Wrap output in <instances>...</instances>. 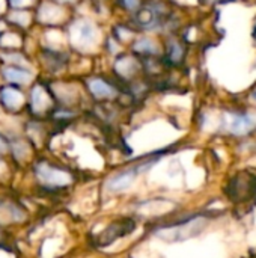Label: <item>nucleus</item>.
<instances>
[{"instance_id": "obj_1", "label": "nucleus", "mask_w": 256, "mask_h": 258, "mask_svg": "<svg viewBox=\"0 0 256 258\" xmlns=\"http://www.w3.org/2000/svg\"><path fill=\"white\" fill-rule=\"evenodd\" d=\"M170 11L166 3L160 0H149L134 12V24L143 30H155L163 27L169 20Z\"/></svg>"}, {"instance_id": "obj_2", "label": "nucleus", "mask_w": 256, "mask_h": 258, "mask_svg": "<svg viewBox=\"0 0 256 258\" xmlns=\"http://www.w3.org/2000/svg\"><path fill=\"white\" fill-rule=\"evenodd\" d=\"M69 41L77 50H89L98 42V29L95 23L86 18H77L69 24Z\"/></svg>"}, {"instance_id": "obj_3", "label": "nucleus", "mask_w": 256, "mask_h": 258, "mask_svg": "<svg viewBox=\"0 0 256 258\" xmlns=\"http://www.w3.org/2000/svg\"><path fill=\"white\" fill-rule=\"evenodd\" d=\"M35 177L39 184L51 189H59L71 184L72 177L68 171L50 163V162H38L35 165Z\"/></svg>"}, {"instance_id": "obj_4", "label": "nucleus", "mask_w": 256, "mask_h": 258, "mask_svg": "<svg viewBox=\"0 0 256 258\" xmlns=\"http://www.w3.org/2000/svg\"><path fill=\"white\" fill-rule=\"evenodd\" d=\"M222 128L234 136H246L256 128V118L244 112H228L222 121Z\"/></svg>"}, {"instance_id": "obj_5", "label": "nucleus", "mask_w": 256, "mask_h": 258, "mask_svg": "<svg viewBox=\"0 0 256 258\" xmlns=\"http://www.w3.org/2000/svg\"><path fill=\"white\" fill-rule=\"evenodd\" d=\"M205 225H207V222L202 218H195V219H190V221L175 225V227L161 228L157 234H158V237H161L164 240L175 242V240H183V239L195 236L196 233L202 231V227H205Z\"/></svg>"}, {"instance_id": "obj_6", "label": "nucleus", "mask_w": 256, "mask_h": 258, "mask_svg": "<svg viewBox=\"0 0 256 258\" xmlns=\"http://www.w3.org/2000/svg\"><path fill=\"white\" fill-rule=\"evenodd\" d=\"M154 165V160H149L146 163H139L136 166H131V168H127L118 174H115L112 178H109L107 181V189L110 192H122V190H127L131 187V184L134 183V180L139 177L140 172L146 171L149 166Z\"/></svg>"}, {"instance_id": "obj_7", "label": "nucleus", "mask_w": 256, "mask_h": 258, "mask_svg": "<svg viewBox=\"0 0 256 258\" xmlns=\"http://www.w3.org/2000/svg\"><path fill=\"white\" fill-rule=\"evenodd\" d=\"M86 88L98 101H110L119 95V88L104 77H89L86 80Z\"/></svg>"}, {"instance_id": "obj_8", "label": "nucleus", "mask_w": 256, "mask_h": 258, "mask_svg": "<svg viewBox=\"0 0 256 258\" xmlns=\"http://www.w3.org/2000/svg\"><path fill=\"white\" fill-rule=\"evenodd\" d=\"M53 100H54V97H53L50 88H45L44 85H36L30 92L29 104H30V109L33 113L41 115L44 112L51 110Z\"/></svg>"}, {"instance_id": "obj_9", "label": "nucleus", "mask_w": 256, "mask_h": 258, "mask_svg": "<svg viewBox=\"0 0 256 258\" xmlns=\"http://www.w3.org/2000/svg\"><path fill=\"white\" fill-rule=\"evenodd\" d=\"M0 74L8 82V85H14L18 88L30 85V82L33 80L32 71L21 65H3L0 68Z\"/></svg>"}, {"instance_id": "obj_10", "label": "nucleus", "mask_w": 256, "mask_h": 258, "mask_svg": "<svg viewBox=\"0 0 256 258\" xmlns=\"http://www.w3.org/2000/svg\"><path fill=\"white\" fill-rule=\"evenodd\" d=\"M26 104V98L18 86L3 85L0 88V106L9 112H18Z\"/></svg>"}, {"instance_id": "obj_11", "label": "nucleus", "mask_w": 256, "mask_h": 258, "mask_svg": "<svg viewBox=\"0 0 256 258\" xmlns=\"http://www.w3.org/2000/svg\"><path fill=\"white\" fill-rule=\"evenodd\" d=\"M115 71L122 80H133L142 71V62L131 56H122L115 62Z\"/></svg>"}, {"instance_id": "obj_12", "label": "nucleus", "mask_w": 256, "mask_h": 258, "mask_svg": "<svg viewBox=\"0 0 256 258\" xmlns=\"http://www.w3.org/2000/svg\"><path fill=\"white\" fill-rule=\"evenodd\" d=\"M164 62L167 65H172V67H177V65H181L184 62V57H186V47L184 44L175 38V36H169L167 41H166V48H164Z\"/></svg>"}, {"instance_id": "obj_13", "label": "nucleus", "mask_w": 256, "mask_h": 258, "mask_svg": "<svg viewBox=\"0 0 256 258\" xmlns=\"http://www.w3.org/2000/svg\"><path fill=\"white\" fill-rule=\"evenodd\" d=\"M133 51L137 54V56H142V57H152V56H158V48L155 45V42L151 39V38H139L134 41L133 44Z\"/></svg>"}, {"instance_id": "obj_14", "label": "nucleus", "mask_w": 256, "mask_h": 258, "mask_svg": "<svg viewBox=\"0 0 256 258\" xmlns=\"http://www.w3.org/2000/svg\"><path fill=\"white\" fill-rule=\"evenodd\" d=\"M119 5H121V8H124L125 11L134 14V12L142 6V2H140V0H119Z\"/></svg>"}, {"instance_id": "obj_15", "label": "nucleus", "mask_w": 256, "mask_h": 258, "mask_svg": "<svg viewBox=\"0 0 256 258\" xmlns=\"http://www.w3.org/2000/svg\"><path fill=\"white\" fill-rule=\"evenodd\" d=\"M33 3H35V0H8V5H11L14 9H23Z\"/></svg>"}, {"instance_id": "obj_16", "label": "nucleus", "mask_w": 256, "mask_h": 258, "mask_svg": "<svg viewBox=\"0 0 256 258\" xmlns=\"http://www.w3.org/2000/svg\"><path fill=\"white\" fill-rule=\"evenodd\" d=\"M6 150H8V142H6V141H5V138L0 135V154H2V153H5Z\"/></svg>"}, {"instance_id": "obj_17", "label": "nucleus", "mask_w": 256, "mask_h": 258, "mask_svg": "<svg viewBox=\"0 0 256 258\" xmlns=\"http://www.w3.org/2000/svg\"><path fill=\"white\" fill-rule=\"evenodd\" d=\"M6 6H8V0H0V15L6 12Z\"/></svg>"}, {"instance_id": "obj_18", "label": "nucleus", "mask_w": 256, "mask_h": 258, "mask_svg": "<svg viewBox=\"0 0 256 258\" xmlns=\"http://www.w3.org/2000/svg\"><path fill=\"white\" fill-rule=\"evenodd\" d=\"M51 2L59 3V5H66V3H75V2H78V0H51Z\"/></svg>"}, {"instance_id": "obj_19", "label": "nucleus", "mask_w": 256, "mask_h": 258, "mask_svg": "<svg viewBox=\"0 0 256 258\" xmlns=\"http://www.w3.org/2000/svg\"><path fill=\"white\" fill-rule=\"evenodd\" d=\"M3 169H5V162H3V160L0 159V174L3 172Z\"/></svg>"}, {"instance_id": "obj_20", "label": "nucleus", "mask_w": 256, "mask_h": 258, "mask_svg": "<svg viewBox=\"0 0 256 258\" xmlns=\"http://www.w3.org/2000/svg\"><path fill=\"white\" fill-rule=\"evenodd\" d=\"M253 39L256 41V24H255V27H253Z\"/></svg>"}, {"instance_id": "obj_21", "label": "nucleus", "mask_w": 256, "mask_h": 258, "mask_svg": "<svg viewBox=\"0 0 256 258\" xmlns=\"http://www.w3.org/2000/svg\"><path fill=\"white\" fill-rule=\"evenodd\" d=\"M252 97H253V100H256V89L253 91V94H252Z\"/></svg>"}]
</instances>
